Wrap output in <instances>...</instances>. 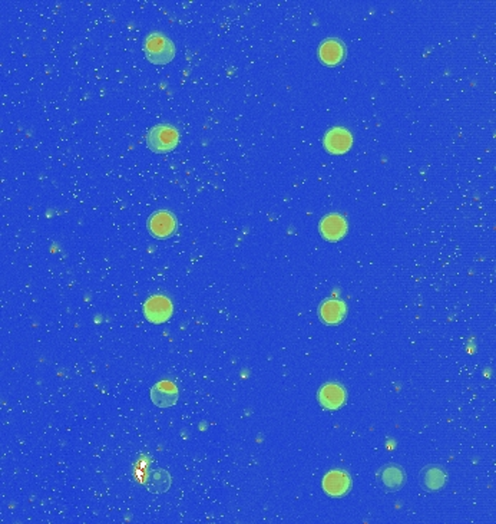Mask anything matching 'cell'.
I'll list each match as a JSON object with an SVG mask.
<instances>
[{"label":"cell","instance_id":"6da1fadb","mask_svg":"<svg viewBox=\"0 0 496 524\" xmlns=\"http://www.w3.org/2000/svg\"><path fill=\"white\" fill-rule=\"evenodd\" d=\"M144 52L152 63L165 65L174 59L175 46L172 41L168 39L164 34L151 32L144 39Z\"/></svg>","mask_w":496,"mask_h":524},{"label":"cell","instance_id":"7a4b0ae2","mask_svg":"<svg viewBox=\"0 0 496 524\" xmlns=\"http://www.w3.org/2000/svg\"><path fill=\"white\" fill-rule=\"evenodd\" d=\"M178 141H179L178 131L167 124L154 127L147 135V144L155 153L172 151L176 147Z\"/></svg>","mask_w":496,"mask_h":524},{"label":"cell","instance_id":"3957f363","mask_svg":"<svg viewBox=\"0 0 496 524\" xmlns=\"http://www.w3.org/2000/svg\"><path fill=\"white\" fill-rule=\"evenodd\" d=\"M144 314L151 324H164L172 317V303L162 294H154L144 303Z\"/></svg>","mask_w":496,"mask_h":524},{"label":"cell","instance_id":"277c9868","mask_svg":"<svg viewBox=\"0 0 496 524\" xmlns=\"http://www.w3.org/2000/svg\"><path fill=\"white\" fill-rule=\"evenodd\" d=\"M406 474L399 464H386L377 471V483L386 493H394L405 486Z\"/></svg>","mask_w":496,"mask_h":524},{"label":"cell","instance_id":"5b68a950","mask_svg":"<svg viewBox=\"0 0 496 524\" xmlns=\"http://www.w3.org/2000/svg\"><path fill=\"white\" fill-rule=\"evenodd\" d=\"M449 481L448 470L439 464L426 466L419 474V483L423 490L435 493L442 490Z\"/></svg>","mask_w":496,"mask_h":524},{"label":"cell","instance_id":"8992f818","mask_svg":"<svg viewBox=\"0 0 496 524\" xmlns=\"http://www.w3.org/2000/svg\"><path fill=\"white\" fill-rule=\"evenodd\" d=\"M148 229H149V232L154 237L167 239V237L172 236L175 229H176L175 216L172 213L167 212V210H159V212L154 213L149 217Z\"/></svg>","mask_w":496,"mask_h":524},{"label":"cell","instance_id":"52a82bcc","mask_svg":"<svg viewBox=\"0 0 496 524\" xmlns=\"http://www.w3.org/2000/svg\"><path fill=\"white\" fill-rule=\"evenodd\" d=\"M352 488V478L343 470H332L323 478V490L330 497H343Z\"/></svg>","mask_w":496,"mask_h":524},{"label":"cell","instance_id":"ba28073f","mask_svg":"<svg viewBox=\"0 0 496 524\" xmlns=\"http://www.w3.org/2000/svg\"><path fill=\"white\" fill-rule=\"evenodd\" d=\"M346 398H347V394H346L344 386L337 382L326 384L319 391L320 404L326 409H330V411H336L340 406H343L346 402Z\"/></svg>","mask_w":496,"mask_h":524},{"label":"cell","instance_id":"9c48e42d","mask_svg":"<svg viewBox=\"0 0 496 524\" xmlns=\"http://www.w3.org/2000/svg\"><path fill=\"white\" fill-rule=\"evenodd\" d=\"M353 137L352 134L342 127L332 128L324 137V147L332 154H344L352 148Z\"/></svg>","mask_w":496,"mask_h":524},{"label":"cell","instance_id":"30bf717a","mask_svg":"<svg viewBox=\"0 0 496 524\" xmlns=\"http://www.w3.org/2000/svg\"><path fill=\"white\" fill-rule=\"evenodd\" d=\"M346 313L347 307L344 302L339 299H327L319 307L320 318L327 325H339L344 321Z\"/></svg>","mask_w":496,"mask_h":524},{"label":"cell","instance_id":"8fae6325","mask_svg":"<svg viewBox=\"0 0 496 524\" xmlns=\"http://www.w3.org/2000/svg\"><path fill=\"white\" fill-rule=\"evenodd\" d=\"M320 233L327 242H339L347 233V223L340 215H327L320 222Z\"/></svg>","mask_w":496,"mask_h":524},{"label":"cell","instance_id":"7c38bea8","mask_svg":"<svg viewBox=\"0 0 496 524\" xmlns=\"http://www.w3.org/2000/svg\"><path fill=\"white\" fill-rule=\"evenodd\" d=\"M346 51L339 39H326L319 48V58L327 66H336L344 59Z\"/></svg>","mask_w":496,"mask_h":524},{"label":"cell","instance_id":"4fadbf2b","mask_svg":"<svg viewBox=\"0 0 496 524\" xmlns=\"http://www.w3.org/2000/svg\"><path fill=\"white\" fill-rule=\"evenodd\" d=\"M151 398L157 406L161 408L172 406L178 399V388L174 382L161 381L157 385H154L151 391Z\"/></svg>","mask_w":496,"mask_h":524},{"label":"cell","instance_id":"5bb4252c","mask_svg":"<svg viewBox=\"0 0 496 524\" xmlns=\"http://www.w3.org/2000/svg\"><path fill=\"white\" fill-rule=\"evenodd\" d=\"M145 486L147 488L154 493V494H162L165 493L169 486H171V476L167 470L164 468H157V470H152L148 477H147V481H145Z\"/></svg>","mask_w":496,"mask_h":524}]
</instances>
